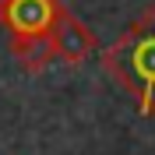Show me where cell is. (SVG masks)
<instances>
[{
  "mask_svg": "<svg viewBox=\"0 0 155 155\" xmlns=\"http://www.w3.org/2000/svg\"><path fill=\"white\" fill-rule=\"evenodd\" d=\"M102 67L137 102V113L155 116V7L102 49Z\"/></svg>",
  "mask_w": 155,
  "mask_h": 155,
  "instance_id": "6da1fadb",
  "label": "cell"
},
{
  "mask_svg": "<svg viewBox=\"0 0 155 155\" xmlns=\"http://www.w3.org/2000/svg\"><path fill=\"white\" fill-rule=\"evenodd\" d=\"M57 11L60 0H0V25L11 32V39L49 35Z\"/></svg>",
  "mask_w": 155,
  "mask_h": 155,
  "instance_id": "7a4b0ae2",
  "label": "cell"
},
{
  "mask_svg": "<svg viewBox=\"0 0 155 155\" xmlns=\"http://www.w3.org/2000/svg\"><path fill=\"white\" fill-rule=\"evenodd\" d=\"M49 39H53V53H57V60H64V64H85V60L99 49L92 28H88L81 18H74L64 4H60L57 18H53Z\"/></svg>",
  "mask_w": 155,
  "mask_h": 155,
  "instance_id": "3957f363",
  "label": "cell"
},
{
  "mask_svg": "<svg viewBox=\"0 0 155 155\" xmlns=\"http://www.w3.org/2000/svg\"><path fill=\"white\" fill-rule=\"evenodd\" d=\"M11 57L25 71L39 74L49 60H57V53H53V39L49 35H28V39H11Z\"/></svg>",
  "mask_w": 155,
  "mask_h": 155,
  "instance_id": "277c9868",
  "label": "cell"
}]
</instances>
